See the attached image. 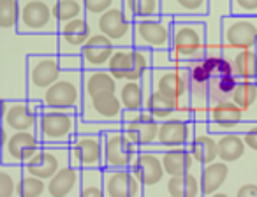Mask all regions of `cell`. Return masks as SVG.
Here are the masks:
<instances>
[{"instance_id": "1", "label": "cell", "mask_w": 257, "mask_h": 197, "mask_svg": "<svg viewBox=\"0 0 257 197\" xmlns=\"http://www.w3.org/2000/svg\"><path fill=\"white\" fill-rule=\"evenodd\" d=\"M34 53H60L58 34L0 30V99H29L27 69Z\"/></svg>"}, {"instance_id": "2", "label": "cell", "mask_w": 257, "mask_h": 197, "mask_svg": "<svg viewBox=\"0 0 257 197\" xmlns=\"http://www.w3.org/2000/svg\"><path fill=\"white\" fill-rule=\"evenodd\" d=\"M171 53L176 62L189 64V62L203 60L206 57L208 37L206 23L197 20H175L173 25Z\"/></svg>"}, {"instance_id": "3", "label": "cell", "mask_w": 257, "mask_h": 197, "mask_svg": "<svg viewBox=\"0 0 257 197\" xmlns=\"http://www.w3.org/2000/svg\"><path fill=\"white\" fill-rule=\"evenodd\" d=\"M152 81H154V90L173 99L180 106V109L194 120L192 104H190V76L187 64L166 69H152Z\"/></svg>"}, {"instance_id": "4", "label": "cell", "mask_w": 257, "mask_h": 197, "mask_svg": "<svg viewBox=\"0 0 257 197\" xmlns=\"http://www.w3.org/2000/svg\"><path fill=\"white\" fill-rule=\"evenodd\" d=\"M37 132L43 144L50 146H71L78 134V113L67 109L44 108L41 113Z\"/></svg>"}, {"instance_id": "5", "label": "cell", "mask_w": 257, "mask_h": 197, "mask_svg": "<svg viewBox=\"0 0 257 197\" xmlns=\"http://www.w3.org/2000/svg\"><path fill=\"white\" fill-rule=\"evenodd\" d=\"M83 71H64L46 90L41 102L44 108L67 109L79 115L83 106Z\"/></svg>"}, {"instance_id": "6", "label": "cell", "mask_w": 257, "mask_h": 197, "mask_svg": "<svg viewBox=\"0 0 257 197\" xmlns=\"http://www.w3.org/2000/svg\"><path fill=\"white\" fill-rule=\"evenodd\" d=\"M57 0H20V34H58L60 22L55 15Z\"/></svg>"}, {"instance_id": "7", "label": "cell", "mask_w": 257, "mask_h": 197, "mask_svg": "<svg viewBox=\"0 0 257 197\" xmlns=\"http://www.w3.org/2000/svg\"><path fill=\"white\" fill-rule=\"evenodd\" d=\"M60 53H34L29 57L27 90L29 99L41 101L46 90L62 76Z\"/></svg>"}, {"instance_id": "8", "label": "cell", "mask_w": 257, "mask_h": 197, "mask_svg": "<svg viewBox=\"0 0 257 197\" xmlns=\"http://www.w3.org/2000/svg\"><path fill=\"white\" fill-rule=\"evenodd\" d=\"M175 16L161 15L134 22V46L148 50H169L173 41Z\"/></svg>"}, {"instance_id": "9", "label": "cell", "mask_w": 257, "mask_h": 197, "mask_svg": "<svg viewBox=\"0 0 257 197\" xmlns=\"http://www.w3.org/2000/svg\"><path fill=\"white\" fill-rule=\"evenodd\" d=\"M224 51L257 48V16L229 15L222 20Z\"/></svg>"}, {"instance_id": "10", "label": "cell", "mask_w": 257, "mask_h": 197, "mask_svg": "<svg viewBox=\"0 0 257 197\" xmlns=\"http://www.w3.org/2000/svg\"><path fill=\"white\" fill-rule=\"evenodd\" d=\"M90 22L93 30H99L109 37L114 46H134V22L123 11L121 2Z\"/></svg>"}, {"instance_id": "11", "label": "cell", "mask_w": 257, "mask_h": 197, "mask_svg": "<svg viewBox=\"0 0 257 197\" xmlns=\"http://www.w3.org/2000/svg\"><path fill=\"white\" fill-rule=\"evenodd\" d=\"M44 106L32 99H2V125L11 130H37Z\"/></svg>"}, {"instance_id": "12", "label": "cell", "mask_w": 257, "mask_h": 197, "mask_svg": "<svg viewBox=\"0 0 257 197\" xmlns=\"http://www.w3.org/2000/svg\"><path fill=\"white\" fill-rule=\"evenodd\" d=\"M255 122L245 118L238 104L232 99L220 102H211L208 109V127L211 132H246L253 127Z\"/></svg>"}, {"instance_id": "13", "label": "cell", "mask_w": 257, "mask_h": 197, "mask_svg": "<svg viewBox=\"0 0 257 197\" xmlns=\"http://www.w3.org/2000/svg\"><path fill=\"white\" fill-rule=\"evenodd\" d=\"M190 76V104L196 122H208V109H210V81L211 72L203 60L189 62L187 64Z\"/></svg>"}, {"instance_id": "14", "label": "cell", "mask_w": 257, "mask_h": 197, "mask_svg": "<svg viewBox=\"0 0 257 197\" xmlns=\"http://www.w3.org/2000/svg\"><path fill=\"white\" fill-rule=\"evenodd\" d=\"M43 148L37 130H13L11 137L0 146V162L25 165Z\"/></svg>"}, {"instance_id": "15", "label": "cell", "mask_w": 257, "mask_h": 197, "mask_svg": "<svg viewBox=\"0 0 257 197\" xmlns=\"http://www.w3.org/2000/svg\"><path fill=\"white\" fill-rule=\"evenodd\" d=\"M104 137V167H131L141 151V148L134 143L121 129L107 130Z\"/></svg>"}, {"instance_id": "16", "label": "cell", "mask_w": 257, "mask_h": 197, "mask_svg": "<svg viewBox=\"0 0 257 197\" xmlns=\"http://www.w3.org/2000/svg\"><path fill=\"white\" fill-rule=\"evenodd\" d=\"M159 123L161 122L147 109L125 111L123 118H121V130L143 150L157 141Z\"/></svg>"}, {"instance_id": "17", "label": "cell", "mask_w": 257, "mask_h": 197, "mask_svg": "<svg viewBox=\"0 0 257 197\" xmlns=\"http://www.w3.org/2000/svg\"><path fill=\"white\" fill-rule=\"evenodd\" d=\"M231 15V0H208V15L204 16H183L175 20H192V22L206 23V37H208V50L206 55L224 53L222 48V20Z\"/></svg>"}, {"instance_id": "18", "label": "cell", "mask_w": 257, "mask_h": 197, "mask_svg": "<svg viewBox=\"0 0 257 197\" xmlns=\"http://www.w3.org/2000/svg\"><path fill=\"white\" fill-rule=\"evenodd\" d=\"M123 106L116 92H102L88 99H83L79 116L85 120L95 122H121L123 118Z\"/></svg>"}, {"instance_id": "19", "label": "cell", "mask_w": 257, "mask_h": 197, "mask_svg": "<svg viewBox=\"0 0 257 197\" xmlns=\"http://www.w3.org/2000/svg\"><path fill=\"white\" fill-rule=\"evenodd\" d=\"M194 130H196V122L194 120H183V118L162 120L159 123L157 141L152 146L143 148V150L162 151V150H168V148L189 146L194 137Z\"/></svg>"}, {"instance_id": "20", "label": "cell", "mask_w": 257, "mask_h": 197, "mask_svg": "<svg viewBox=\"0 0 257 197\" xmlns=\"http://www.w3.org/2000/svg\"><path fill=\"white\" fill-rule=\"evenodd\" d=\"M69 151L71 164L76 167H104L102 134H76Z\"/></svg>"}, {"instance_id": "21", "label": "cell", "mask_w": 257, "mask_h": 197, "mask_svg": "<svg viewBox=\"0 0 257 197\" xmlns=\"http://www.w3.org/2000/svg\"><path fill=\"white\" fill-rule=\"evenodd\" d=\"M69 162H71L69 146H50V144H43V148L23 167H25L27 172H32V174L39 176V178L48 181L58 169H62Z\"/></svg>"}, {"instance_id": "22", "label": "cell", "mask_w": 257, "mask_h": 197, "mask_svg": "<svg viewBox=\"0 0 257 197\" xmlns=\"http://www.w3.org/2000/svg\"><path fill=\"white\" fill-rule=\"evenodd\" d=\"M143 183L131 167H104V197H141Z\"/></svg>"}, {"instance_id": "23", "label": "cell", "mask_w": 257, "mask_h": 197, "mask_svg": "<svg viewBox=\"0 0 257 197\" xmlns=\"http://www.w3.org/2000/svg\"><path fill=\"white\" fill-rule=\"evenodd\" d=\"M131 169H133V172L138 176V179L143 183L145 192H147L148 188H157V186H164V190H166L168 172H166L159 151L141 150L140 153L136 155V158H134Z\"/></svg>"}, {"instance_id": "24", "label": "cell", "mask_w": 257, "mask_h": 197, "mask_svg": "<svg viewBox=\"0 0 257 197\" xmlns=\"http://www.w3.org/2000/svg\"><path fill=\"white\" fill-rule=\"evenodd\" d=\"M93 34V25L88 16L60 23L58 46L62 55H81V50Z\"/></svg>"}, {"instance_id": "25", "label": "cell", "mask_w": 257, "mask_h": 197, "mask_svg": "<svg viewBox=\"0 0 257 197\" xmlns=\"http://www.w3.org/2000/svg\"><path fill=\"white\" fill-rule=\"evenodd\" d=\"M46 197H81V167L71 162L48 179Z\"/></svg>"}, {"instance_id": "26", "label": "cell", "mask_w": 257, "mask_h": 197, "mask_svg": "<svg viewBox=\"0 0 257 197\" xmlns=\"http://www.w3.org/2000/svg\"><path fill=\"white\" fill-rule=\"evenodd\" d=\"M114 48L116 46L109 37L104 36L99 30H93L92 37L81 50L85 69H106Z\"/></svg>"}, {"instance_id": "27", "label": "cell", "mask_w": 257, "mask_h": 197, "mask_svg": "<svg viewBox=\"0 0 257 197\" xmlns=\"http://www.w3.org/2000/svg\"><path fill=\"white\" fill-rule=\"evenodd\" d=\"M189 148L201 165L210 164L218 158L217 134L211 132L208 122H196V130H194V137Z\"/></svg>"}, {"instance_id": "28", "label": "cell", "mask_w": 257, "mask_h": 197, "mask_svg": "<svg viewBox=\"0 0 257 197\" xmlns=\"http://www.w3.org/2000/svg\"><path fill=\"white\" fill-rule=\"evenodd\" d=\"M159 153H161L162 164H164L168 176L185 174L189 171H201V164L196 160L189 146L168 148V150H162Z\"/></svg>"}, {"instance_id": "29", "label": "cell", "mask_w": 257, "mask_h": 197, "mask_svg": "<svg viewBox=\"0 0 257 197\" xmlns=\"http://www.w3.org/2000/svg\"><path fill=\"white\" fill-rule=\"evenodd\" d=\"M118 79L107 69H83V97L88 99L102 92H116Z\"/></svg>"}, {"instance_id": "30", "label": "cell", "mask_w": 257, "mask_h": 197, "mask_svg": "<svg viewBox=\"0 0 257 197\" xmlns=\"http://www.w3.org/2000/svg\"><path fill=\"white\" fill-rule=\"evenodd\" d=\"M166 193L171 197H203L199 171H189L185 174L168 176Z\"/></svg>"}, {"instance_id": "31", "label": "cell", "mask_w": 257, "mask_h": 197, "mask_svg": "<svg viewBox=\"0 0 257 197\" xmlns=\"http://www.w3.org/2000/svg\"><path fill=\"white\" fill-rule=\"evenodd\" d=\"M199 176L203 185V197H213L215 192H218L229 178V164L217 158L210 164L201 165Z\"/></svg>"}, {"instance_id": "32", "label": "cell", "mask_w": 257, "mask_h": 197, "mask_svg": "<svg viewBox=\"0 0 257 197\" xmlns=\"http://www.w3.org/2000/svg\"><path fill=\"white\" fill-rule=\"evenodd\" d=\"M145 109L150 111L152 115L159 120V122H162V120H169V118L192 120V118H189L182 109H180V106L176 104L173 99H169L168 95L157 92V90H154V92L147 97V101H145Z\"/></svg>"}, {"instance_id": "33", "label": "cell", "mask_w": 257, "mask_h": 197, "mask_svg": "<svg viewBox=\"0 0 257 197\" xmlns=\"http://www.w3.org/2000/svg\"><path fill=\"white\" fill-rule=\"evenodd\" d=\"M231 99L241 108L246 120L257 122V79H239Z\"/></svg>"}, {"instance_id": "34", "label": "cell", "mask_w": 257, "mask_h": 197, "mask_svg": "<svg viewBox=\"0 0 257 197\" xmlns=\"http://www.w3.org/2000/svg\"><path fill=\"white\" fill-rule=\"evenodd\" d=\"M217 144H218V158L227 162V164L241 160L245 157V151L248 150L241 132H218Z\"/></svg>"}, {"instance_id": "35", "label": "cell", "mask_w": 257, "mask_h": 197, "mask_svg": "<svg viewBox=\"0 0 257 197\" xmlns=\"http://www.w3.org/2000/svg\"><path fill=\"white\" fill-rule=\"evenodd\" d=\"M224 55L231 60L232 71L239 79H257V48L224 51Z\"/></svg>"}, {"instance_id": "36", "label": "cell", "mask_w": 257, "mask_h": 197, "mask_svg": "<svg viewBox=\"0 0 257 197\" xmlns=\"http://www.w3.org/2000/svg\"><path fill=\"white\" fill-rule=\"evenodd\" d=\"M118 97L125 111H141L145 109V92L141 81L136 79H123L118 81Z\"/></svg>"}, {"instance_id": "37", "label": "cell", "mask_w": 257, "mask_h": 197, "mask_svg": "<svg viewBox=\"0 0 257 197\" xmlns=\"http://www.w3.org/2000/svg\"><path fill=\"white\" fill-rule=\"evenodd\" d=\"M106 69L118 79V81H123V79L131 78V72H133V69H134V46L114 48Z\"/></svg>"}, {"instance_id": "38", "label": "cell", "mask_w": 257, "mask_h": 197, "mask_svg": "<svg viewBox=\"0 0 257 197\" xmlns=\"http://www.w3.org/2000/svg\"><path fill=\"white\" fill-rule=\"evenodd\" d=\"M162 15L183 18V16L208 15V0H162Z\"/></svg>"}, {"instance_id": "39", "label": "cell", "mask_w": 257, "mask_h": 197, "mask_svg": "<svg viewBox=\"0 0 257 197\" xmlns=\"http://www.w3.org/2000/svg\"><path fill=\"white\" fill-rule=\"evenodd\" d=\"M23 174H25V167L22 164L0 162V197H18Z\"/></svg>"}, {"instance_id": "40", "label": "cell", "mask_w": 257, "mask_h": 197, "mask_svg": "<svg viewBox=\"0 0 257 197\" xmlns=\"http://www.w3.org/2000/svg\"><path fill=\"white\" fill-rule=\"evenodd\" d=\"M121 6L133 22L162 15V0H121Z\"/></svg>"}, {"instance_id": "41", "label": "cell", "mask_w": 257, "mask_h": 197, "mask_svg": "<svg viewBox=\"0 0 257 197\" xmlns=\"http://www.w3.org/2000/svg\"><path fill=\"white\" fill-rule=\"evenodd\" d=\"M239 78L236 74H218L210 81V104L211 102L229 101L238 86Z\"/></svg>"}, {"instance_id": "42", "label": "cell", "mask_w": 257, "mask_h": 197, "mask_svg": "<svg viewBox=\"0 0 257 197\" xmlns=\"http://www.w3.org/2000/svg\"><path fill=\"white\" fill-rule=\"evenodd\" d=\"M81 197H104V167L81 169Z\"/></svg>"}, {"instance_id": "43", "label": "cell", "mask_w": 257, "mask_h": 197, "mask_svg": "<svg viewBox=\"0 0 257 197\" xmlns=\"http://www.w3.org/2000/svg\"><path fill=\"white\" fill-rule=\"evenodd\" d=\"M55 15H57V18L60 23L86 16L85 0H57Z\"/></svg>"}, {"instance_id": "44", "label": "cell", "mask_w": 257, "mask_h": 197, "mask_svg": "<svg viewBox=\"0 0 257 197\" xmlns=\"http://www.w3.org/2000/svg\"><path fill=\"white\" fill-rule=\"evenodd\" d=\"M46 190H48L46 179L25 171L22 183H20L18 197H46Z\"/></svg>"}, {"instance_id": "45", "label": "cell", "mask_w": 257, "mask_h": 197, "mask_svg": "<svg viewBox=\"0 0 257 197\" xmlns=\"http://www.w3.org/2000/svg\"><path fill=\"white\" fill-rule=\"evenodd\" d=\"M20 20V0H0V30H16Z\"/></svg>"}, {"instance_id": "46", "label": "cell", "mask_w": 257, "mask_h": 197, "mask_svg": "<svg viewBox=\"0 0 257 197\" xmlns=\"http://www.w3.org/2000/svg\"><path fill=\"white\" fill-rule=\"evenodd\" d=\"M204 65L208 67V71L211 72V76H218V74H234L232 71L231 60L225 57L224 53L218 55H206L203 58Z\"/></svg>"}, {"instance_id": "47", "label": "cell", "mask_w": 257, "mask_h": 197, "mask_svg": "<svg viewBox=\"0 0 257 197\" xmlns=\"http://www.w3.org/2000/svg\"><path fill=\"white\" fill-rule=\"evenodd\" d=\"M121 0H85L86 8V16L90 20H95L97 16H100L102 13H106L107 9H111L113 6H116Z\"/></svg>"}, {"instance_id": "48", "label": "cell", "mask_w": 257, "mask_h": 197, "mask_svg": "<svg viewBox=\"0 0 257 197\" xmlns=\"http://www.w3.org/2000/svg\"><path fill=\"white\" fill-rule=\"evenodd\" d=\"M231 15L257 16V0H231Z\"/></svg>"}, {"instance_id": "49", "label": "cell", "mask_w": 257, "mask_h": 197, "mask_svg": "<svg viewBox=\"0 0 257 197\" xmlns=\"http://www.w3.org/2000/svg\"><path fill=\"white\" fill-rule=\"evenodd\" d=\"M182 65V62H176L171 50H154V69H166Z\"/></svg>"}, {"instance_id": "50", "label": "cell", "mask_w": 257, "mask_h": 197, "mask_svg": "<svg viewBox=\"0 0 257 197\" xmlns=\"http://www.w3.org/2000/svg\"><path fill=\"white\" fill-rule=\"evenodd\" d=\"M60 67L62 71H83V57L81 55H62L60 53Z\"/></svg>"}, {"instance_id": "51", "label": "cell", "mask_w": 257, "mask_h": 197, "mask_svg": "<svg viewBox=\"0 0 257 197\" xmlns=\"http://www.w3.org/2000/svg\"><path fill=\"white\" fill-rule=\"evenodd\" d=\"M243 139H245L248 150H252L253 153H257V122L253 123V127L246 132H243Z\"/></svg>"}, {"instance_id": "52", "label": "cell", "mask_w": 257, "mask_h": 197, "mask_svg": "<svg viewBox=\"0 0 257 197\" xmlns=\"http://www.w3.org/2000/svg\"><path fill=\"white\" fill-rule=\"evenodd\" d=\"M238 197H257V183H243L238 190H236Z\"/></svg>"}, {"instance_id": "53", "label": "cell", "mask_w": 257, "mask_h": 197, "mask_svg": "<svg viewBox=\"0 0 257 197\" xmlns=\"http://www.w3.org/2000/svg\"><path fill=\"white\" fill-rule=\"evenodd\" d=\"M213 197H227V192H220V190H218V192H215Z\"/></svg>"}]
</instances>
